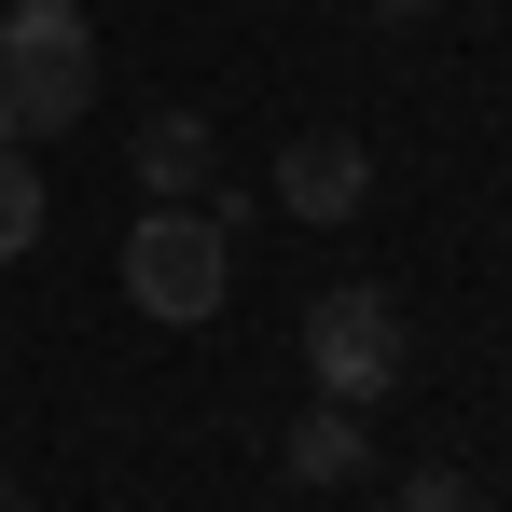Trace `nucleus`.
<instances>
[{
	"mask_svg": "<svg viewBox=\"0 0 512 512\" xmlns=\"http://www.w3.org/2000/svg\"><path fill=\"white\" fill-rule=\"evenodd\" d=\"M277 471H291V485H360V402H305Z\"/></svg>",
	"mask_w": 512,
	"mask_h": 512,
	"instance_id": "obj_6",
	"label": "nucleus"
},
{
	"mask_svg": "<svg viewBox=\"0 0 512 512\" xmlns=\"http://www.w3.org/2000/svg\"><path fill=\"white\" fill-rule=\"evenodd\" d=\"M305 374H319V402H388V388H402V291L333 277V291L305 305Z\"/></svg>",
	"mask_w": 512,
	"mask_h": 512,
	"instance_id": "obj_3",
	"label": "nucleus"
},
{
	"mask_svg": "<svg viewBox=\"0 0 512 512\" xmlns=\"http://www.w3.org/2000/svg\"><path fill=\"white\" fill-rule=\"evenodd\" d=\"M402 512H485V499H471V471L429 457V471H402Z\"/></svg>",
	"mask_w": 512,
	"mask_h": 512,
	"instance_id": "obj_8",
	"label": "nucleus"
},
{
	"mask_svg": "<svg viewBox=\"0 0 512 512\" xmlns=\"http://www.w3.org/2000/svg\"><path fill=\"white\" fill-rule=\"evenodd\" d=\"M360 194H374V153H360L346 125H319V139L277 153V208H291V222H360Z\"/></svg>",
	"mask_w": 512,
	"mask_h": 512,
	"instance_id": "obj_4",
	"label": "nucleus"
},
{
	"mask_svg": "<svg viewBox=\"0 0 512 512\" xmlns=\"http://www.w3.org/2000/svg\"><path fill=\"white\" fill-rule=\"evenodd\" d=\"M208 167H222L208 111H153V125H139V194H153V208H180V194H208Z\"/></svg>",
	"mask_w": 512,
	"mask_h": 512,
	"instance_id": "obj_5",
	"label": "nucleus"
},
{
	"mask_svg": "<svg viewBox=\"0 0 512 512\" xmlns=\"http://www.w3.org/2000/svg\"><path fill=\"white\" fill-rule=\"evenodd\" d=\"M42 222H56L42 153H28V139H0V263H28V250H42Z\"/></svg>",
	"mask_w": 512,
	"mask_h": 512,
	"instance_id": "obj_7",
	"label": "nucleus"
},
{
	"mask_svg": "<svg viewBox=\"0 0 512 512\" xmlns=\"http://www.w3.org/2000/svg\"><path fill=\"white\" fill-rule=\"evenodd\" d=\"M222 291H236V236L180 194V208H139V236H125V305L139 319H222Z\"/></svg>",
	"mask_w": 512,
	"mask_h": 512,
	"instance_id": "obj_2",
	"label": "nucleus"
},
{
	"mask_svg": "<svg viewBox=\"0 0 512 512\" xmlns=\"http://www.w3.org/2000/svg\"><path fill=\"white\" fill-rule=\"evenodd\" d=\"M0 512H28V499H14V485H0Z\"/></svg>",
	"mask_w": 512,
	"mask_h": 512,
	"instance_id": "obj_10",
	"label": "nucleus"
},
{
	"mask_svg": "<svg viewBox=\"0 0 512 512\" xmlns=\"http://www.w3.org/2000/svg\"><path fill=\"white\" fill-rule=\"evenodd\" d=\"M374 14H416V0H374Z\"/></svg>",
	"mask_w": 512,
	"mask_h": 512,
	"instance_id": "obj_9",
	"label": "nucleus"
},
{
	"mask_svg": "<svg viewBox=\"0 0 512 512\" xmlns=\"http://www.w3.org/2000/svg\"><path fill=\"white\" fill-rule=\"evenodd\" d=\"M84 111H97L84 0H14V14H0V139H70Z\"/></svg>",
	"mask_w": 512,
	"mask_h": 512,
	"instance_id": "obj_1",
	"label": "nucleus"
}]
</instances>
